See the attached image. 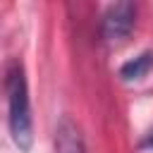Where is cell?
<instances>
[{
	"label": "cell",
	"mask_w": 153,
	"mask_h": 153,
	"mask_svg": "<svg viewBox=\"0 0 153 153\" xmlns=\"http://www.w3.org/2000/svg\"><path fill=\"white\" fill-rule=\"evenodd\" d=\"M136 24V5L134 2H115L105 10L100 19V36L105 41H122L131 33Z\"/></svg>",
	"instance_id": "2"
},
{
	"label": "cell",
	"mask_w": 153,
	"mask_h": 153,
	"mask_svg": "<svg viewBox=\"0 0 153 153\" xmlns=\"http://www.w3.org/2000/svg\"><path fill=\"white\" fill-rule=\"evenodd\" d=\"M55 153H86L84 136H81L79 127L69 117H62L57 122V129H55Z\"/></svg>",
	"instance_id": "3"
},
{
	"label": "cell",
	"mask_w": 153,
	"mask_h": 153,
	"mask_svg": "<svg viewBox=\"0 0 153 153\" xmlns=\"http://www.w3.org/2000/svg\"><path fill=\"white\" fill-rule=\"evenodd\" d=\"M151 69H153V53H151V50H143V53H139L136 57L127 60V62L120 67V79H122V81H139V79H143Z\"/></svg>",
	"instance_id": "4"
},
{
	"label": "cell",
	"mask_w": 153,
	"mask_h": 153,
	"mask_svg": "<svg viewBox=\"0 0 153 153\" xmlns=\"http://www.w3.org/2000/svg\"><path fill=\"white\" fill-rule=\"evenodd\" d=\"M5 98H7V127L14 146L19 151H31L33 143V120H31V100L29 84L22 60L10 57L5 62Z\"/></svg>",
	"instance_id": "1"
},
{
	"label": "cell",
	"mask_w": 153,
	"mask_h": 153,
	"mask_svg": "<svg viewBox=\"0 0 153 153\" xmlns=\"http://www.w3.org/2000/svg\"><path fill=\"white\" fill-rule=\"evenodd\" d=\"M141 148H146V151H153V129L143 136V141H141Z\"/></svg>",
	"instance_id": "5"
}]
</instances>
